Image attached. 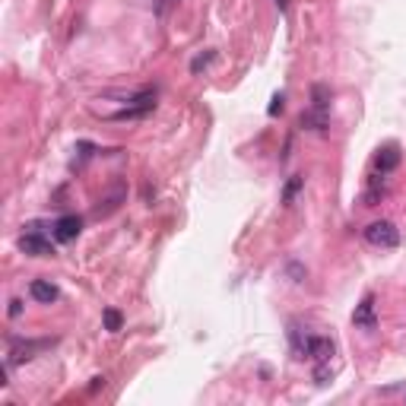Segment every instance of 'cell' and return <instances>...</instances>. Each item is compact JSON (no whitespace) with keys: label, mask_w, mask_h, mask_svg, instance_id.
Masks as SVG:
<instances>
[{"label":"cell","mask_w":406,"mask_h":406,"mask_svg":"<svg viewBox=\"0 0 406 406\" xmlns=\"http://www.w3.org/2000/svg\"><path fill=\"white\" fill-rule=\"evenodd\" d=\"M365 241L374 248H397L400 245V229L390 219H374L365 225Z\"/></svg>","instance_id":"cell-1"},{"label":"cell","mask_w":406,"mask_h":406,"mask_svg":"<svg viewBox=\"0 0 406 406\" xmlns=\"http://www.w3.org/2000/svg\"><path fill=\"white\" fill-rule=\"evenodd\" d=\"M19 251L29 257H54V245L48 238H42V229L38 223L29 225V232L19 235Z\"/></svg>","instance_id":"cell-2"},{"label":"cell","mask_w":406,"mask_h":406,"mask_svg":"<svg viewBox=\"0 0 406 406\" xmlns=\"http://www.w3.org/2000/svg\"><path fill=\"white\" fill-rule=\"evenodd\" d=\"M83 232V219H80V216L76 213H67V216H60L58 223L51 225V235H54V238L58 241H76V235Z\"/></svg>","instance_id":"cell-3"},{"label":"cell","mask_w":406,"mask_h":406,"mask_svg":"<svg viewBox=\"0 0 406 406\" xmlns=\"http://www.w3.org/2000/svg\"><path fill=\"white\" fill-rule=\"evenodd\" d=\"M45 346H51V340H10V365L29 362Z\"/></svg>","instance_id":"cell-4"},{"label":"cell","mask_w":406,"mask_h":406,"mask_svg":"<svg viewBox=\"0 0 406 406\" xmlns=\"http://www.w3.org/2000/svg\"><path fill=\"white\" fill-rule=\"evenodd\" d=\"M352 324L362 327V330H374V327H378V321H374V295H365V299L356 305V311H352Z\"/></svg>","instance_id":"cell-5"},{"label":"cell","mask_w":406,"mask_h":406,"mask_svg":"<svg viewBox=\"0 0 406 406\" xmlns=\"http://www.w3.org/2000/svg\"><path fill=\"white\" fill-rule=\"evenodd\" d=\"M29 292H32V299H35V302H42V305H51V302H58V299H60L58 286H54L51 280H32Z\"/></svg>","instance_id":"cell-6"},{"label":"cell","mask_w":406,"mask_h":406,"mask_svg":"<svg viewBox=\"0 0 406 406\" xmlns=\"http://www.w3.org/2000/svg\"><path fill=\"white\" fill-rule=\"evenodd\" d=\"M400 166V150L394 146V143H387L384 150H378V156H374V168L381 174H387V172H394V168Z\"/></svg>","instance_id":"cell-7"},{"label":"cell","mask_w":406,"mask_h":406,"mask_svg":"<svg viewBox=\"0 0 406 406\" xmlns=\"http://www.w3.org/2000/svg\"><path fill=\"white\" fill-rule=\"evenodd\" d=\"M299 124L305 127V131H327V127H330V117H327V111H321V108H308L305 115L299 117Z\"/></svg>","instance_id":"cell-8"},{"label":"cell","mask_w":406,"mask_h":406,"mask_svg":"<svg viewBox=\"0 0 406 406\" xmlns=\"http://www.w3.org/2000/svg\"><path fill=\"white\" fill-rule=\"evenodd\" d=\"M311 108H321V111H327V108H330V92H327V86H315V89H311Z\"/></svg>","instance_id":"cell-9"},{"label":"cell","mask_w":406,"mask_h":406,"mask_svg":"<svg viewBox=\"0 0 406 406\" xmlns=\"http://www.w3.org/2000/svg\"><path fill=\"white\" fill-rule=\"evenodd\" d=\"M381 197H384V181L372 178V188H368V194H365V207H378V200Z\"/></svg>","instance_id":"cell-10"},{"label":"cell","mask_w":406,"mask_h":406,"mask_svg":"<svg viewBox=\"0 0 406 406\" xmlns=\"http://www.w3.org/2000/svg\"><path fill=\"white\" fill-rule=\"evenodd\" d=\"M121 324H124V317H121V311H115V308H108L105 311V330H121Z\"/></svg>","instance_id":"cell-11"},{"label":"cell","mask_w":406,"mask_h":406,"mask_svg":"<svg viewBox=\"0 0 406 406\" xmlns=\"http://www.w3.org/2000/svg\"><path fill=\"white\" fill-rule=\"evenodd\" d=\"M216 60V51H207V54H200V58H194L191 60V74H200L203 67H210Z\"/></svg>","instance_id":"cell-12"},{"label":"cell","mask_w":406,"mask_h":406,"mask_svg":"<svg viewBox=\"0 0 406 406\" xmlns=\"http://www.w3.org/2000/svg\"><path fill=\"white\" fill-rule=\"evenodd\" d=\"M302 178H292L289 184H286V191H282V203H292V197H295V194H299V188H302Z\"/></svg>","instance_id":"cell-13"},{"label":"cell","mask_w":406,"mask_h":406,"mask_svg":"<svg viewBox=\"0 0 406 406\" xmlns=\"http://www.w3.org/2000/svg\"><path fill=\"white\" fill-rule=\"evenodd\" d=\"M330 378H333V368H330L327 362H321V365L315 368V381H317V384H327Z\"/></svg>","instance_id":"cell-14"},{"label":"cell","mask_w":406,"mask_h":406,"mask_svg":"<svg viewBox=\"0 0 406 406\" xmlns=\"http://www.w3.org/2000/svg\"><path fill=\"white\" fill-rule=\"evenodd\" d=\"M282 108H286V99H282V95H273V102H270V108H267V111H270V117H276Z\"/></svg>","instance_id":"cell-15"},{"label":"cell","mask_w":406,"mask_h":406,"mask_svg":"<svg viewBox=\"0 0 406 406\" xmlns=\"http://www.w3.org/2000/svg\"><path fill=\"white\" fill-rule=\"evenodd\" d=\"M19 315H23V302L13 299V302H10V317H19Z\"/></svg>","instance_id":"cell-16"},{"label":"cell","mask_w":406,"mask_h":406,"mask_svg":"<svg viewBox=\"0 0 406 406\" xmlns=\"http://www.w3.org/2000/svg\"><path fill=\"white\" fill-rule=\"evenodd\" d=\"M99 387H105V378H92V387L89 390H99Z\"/></svg>","instance_id":"cell-17"},{"label":"cell","mask_w":406,"mask_h":406,"mask_svg":"<svg viewBox=\"0 0 406 406\" xmlns=\"http://www.w3.org/2000/svg\"><path fill=\"white\" fill-rule=\"evenodd\" d=\"M276 7H280V10H289V0H276Z\"/></svg>","instance_id":"cell-18"}]
</instances>
